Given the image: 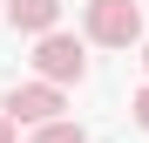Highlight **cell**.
<instances>
[{
	"instance_id": "obj_3",
	"label": "cell",
	"mask_w": 149,
	"mask_h": 143,
	"mask_svg": "<svg viewBox=\"0 0 149 143\" xmlns=\"http://www.w3.org/2000/svg\"><path fill=\"white\" fill-rule=\"evenodd\" d=\"M0 116H7L14 130H20V123L41 130V123H54V116H61V89H54V82H14L7 102H0Z\"/></svg>"
},
{
	"instance_id": "obj_4",
	"label": "cell",
	"mask_w": 149,
	"mask_h": 143,
	"mask_svg": "<svg viewBox=\"0 0 149 143\" xmlns=\"http://www.w3.org/2000/svg\"><path fill=\"white\" fill-rule=\"evenodd\" d=\"M7 20L20 34H47V27H61V0H7Z\"/></svg>"
},
{
	"instance_id": "obj_8",
	"label": "cell",
	"mask_w": 149,
	"mask_h": 143,
	"mask_svg": "<svg viewBox=\"0 0 149 143\" xmlns=\"http://www.w3.org/2000/svg\"><path fill=\"white\" fill-rule=\"evenodd\" d=\"M142 68H149V41H142Z\"/></svg>"
},
{
	"instance_id": "obj_5",
	"label": "cell",
	"mask_w": 149,
	"mask_h": 143,
	"mask_svg": "<svg viewBox=\"0 0 149 143\" xmlns=\"http://www.w3.org/2000/svg\"><path fill=\"white\" fill-rule=\"evenodd\" d=\"M34 143H88V130H81V123H68V116H54V123H41V130H34Z\"/></svg>"
},
{
	"instance_id": "obj_6",
	"label": "cell",
	"mask_w": 149,
	"mask_h": 143,
	"mask_svg": "<svg viewBox=\"0 0 149 143\" xmlns=\"http://www.w3.org/2000/svg\"><path fill=\"white\" fill-rule=\"evenodd\" d=\"M129 109H136V123L149 130V89H136V102H129Z\"/></svg>"
},
{
	"instance_id": "obj_1",
	"label": "cell",
	"mask_w": 149,
	"mask_h": 143,
	"mask_svg": "<svg viewBox=\"0 0 149 143\" xmlns=\"http://www.w3.org/2000/svg\"><path fill=\"white\" fill-rule=\"evenodd\" d=\"M81 27L95 48H129V41H142V7L136 0H88Z\"/></svg>"
},
{
	"instance_id": "obj_2",
	"label": "cell",
	"mask_w": 149,
	"mask_h": 143,
	"mask_svg": "<svg viewBox=\"0 0 149 143\" xmlns=\"http://www.w3.org/2000/svg\"><path fill=\"white\" fill-rule=\"evenodd\" d=\"M34 75H41V82H54V89L81 82V75H88V55H81V41H74V34H61V27L34 34Z\"/></svg>"
},
{
	"instance_id": "obj_7",
	"label": "cell",
	"mask_w": 149,
	"mask_h": 143,
	"mask_svg": "<svg viewBox=\"0 0 149 143\" xmlns=\"http://www.w3.org/2000/svg\"><path fill=\"white\" fill-rule=\"evenodd\" d=\"M0 143H20V130H14V123H7V116H0Z\"/></svg>"
}]
</instances>
